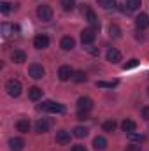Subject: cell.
Wrapping results in <instances>:
<instances>
[{
	"instance_id": "obj_20",
	"label": "cell",
	"mask_w": 149,
	"mask_h": 151,
	"mask_svg": "<svg viewBox=\"0 0 149 151\" xmlns=\"http://www.w3.org/2000/svg\"><path fill=\"white\" fill-rule=\"evenodd\" d=\"M93 148H95V150H105V148H107L105 137H102V135L95 137V139H93Z\"/></svg>"
},
{
	"instance_id": "obj_15",
	"label": "cell",
	"mask_w": 149,
	"mask_h": 151,
	"mask_svg": "<svg viewBox=\"0 0 149 151\" xmlns=\"http://www.w3.org/2000/svg\"><path fill=\"white\" fill-rule=\"evenodd\" d=\"M56 142H58V144H69V142H70V132H67V130H58V132H56Z\"/></svg>"
},
{
	"instance_id": "obj_27",
	"label": "cell",
	"mask_w": 149,
	"mask_h": 151,
	"mask_svg": "<svg viewBox=\"0 0 149 151\" xmlns=\"http://www.w3.org/2000/svg\"><path fill=\"white\" fill-rule=\"evenodd\" d=\"M72 79H74L75 83H86L88 81V76L84 74L82 70H77V72H74V77Z\"/></svg>"
},
{
	"instance_id": "obj_12",
	"label": "cell",
	"mask_w": 149,
	"mask_h": 151,
	"mask_svg": "<svg viewBox=\"0 0 149 151\" xmlns=\"http://www.w3.org/2000/svg\"><path fill=\"white\" fill-rule=\"evenodd\" d=\"M60 47H62L63 51H70V49H74V47H75L74 37H70V35H65V37L60 40Z\"/></svg>"
},
{
	"instance_id": "obj_9",
	"label": "cell",
	"mask_w": 149,
	"mask_h": 151,
	"mask_svg": "<svg viewBox=\"0 0 149 151\" xmlns=\"http://www.w3.org/2000/svg\"><path fill=\"white\" fill-rule=\"evenodd\" d=\"M49 128H51V121L46 119V118H40L37 123H35V132L37 134H46Z\"/></svg>"
},
{
	"instance_id": "obj_28",
	"label": "cell",
	"mask_w": 149,
	"mask_h": 151,
	"mask_svg": "<svg viewBox=\"0 0 149 151\" xmlns=\"http://www.w3.org/2000/svg\"><path fill=\"white\" fill-rule=\"evenodd\" d=\"M62 7H63V11H72L75 7L74 0H62Z\"/></svg>"
},
{
	"instance_id": "obj_24",
	"label": "cell",
	"mask_w": 149,
	"mask_h": 151,
	"mask_svg": "<svg viewBox=\"0 0 149 151\" xmlns=\"http://www.w3.org/2000/svg\"><path fill=\"white\" fill-rule=\"evenodd\" d=\"M140 5H142V0H126L128 11H137V9H140Z\"/></svg>"
},
{
	"instance_id": "obj_31",
	"label": "cell",
	"mask_w": 149,
	"mask_h": 151,
	"mask_svg": "<svg viewBox=\"0 0 149 151\" xmlns=\"http://www.w3.org/2000/svg\"><path fill=\"white\" fill-rule=\"evenodd\" d=\"M137 65H139V60H137V58H132L128 63H125V65H123V69H125V70H128V69H133V67H137Z\"/></svg>"
},
{
	"instance_id": "obj_4",
	"label": "cell",
	"mask_w": 149,
	"mask_h": 151,
	"mask_svg": "<svg viewBox=\"0 0 149 151\" xmlns=\"http://www.w3.org/2000/svg\"><path fill=\"white\" fill-rule=\"evenodd\" d=\"M37 16H39V19H42V21H51L53 19V9L49 5L42 4V5L37 7Z\"/></svg>"
},
{
	"instance_id": "obj_19",
	"label": "cell",
	"mask_w": 149,
	"mask_h": 151,
	"mask_svg": "<svg viewBox=\"0 0 149 151\" xmlns=\"http://www.w3.org/2000/svg\"><path fill=\"white\" fill-rule=\"evenodd\" d=\"M40 97H42V90H40L39 86L28 88V99H30V100H39Z\"/></svg>"
},
{
	"instance_id": "obj_34",
	"label": "cell",
	"mask_w": 149,
	"mask_h": 151,
	"mask_svg": "<svg viewBox=\"0 0 149 151\" xmlns=\"http://www.w3.org/2000/svg\"><path fill=\"white\" fill-rule=\"evenodd\" d=\"M142 118H144L146 121H149V106L142 107Z\"/></svg>"
},
{
	"instance_id": "obj_30",
	"label": "cell",
	"mask_w": 149,
	"mask_h": 151,
	"mask_svg": "<svg viewBox=\"0 0 149 151\" xmlns=\"http://www.w3.org/2000/svg\"><path fill=\"white\" fill-rule=\"evenodd\" d=\"M0 11H2V14H9L11 12V4L9 2H0Z\"/></svg>"
},
{
	"instance_id": "obj_23",
	"label": "cell",
	"mask_w": 149,
	"mask_h": 151,
	"mask_svg": "<svg viewBox=\"0 0 149 151\" xmlns=\"http://www.w3.org/2000/svg\"><path fill=\"white\" fill-rule=\"evenodd\" d=\"M14 34V27L11 25V23H4L2 25V35L4 37H9V35H12Z\"/></svg>"
},
{
	"instance_id": "obj_37",
	"label": "cell",
	"mask_w": 149,
	"mask_h": 151,
	"mask_svg": "<svg viewBox=\"0 0 149 151\" xmlns=\"http://www.w3.org/2000/svg\"><path fill=\"white\" fill-rule=\"evenodd\" d=\"M88 51H90L91 55H98V49H95V47H88Z\"/></svg>"
},
{
	"instance_id": "obj_10",
	"label": "cell",
	"mask_w": 149,
	"mask_h": 151,
	"mask_svg": "<svg viewBox=\"0 0 149 151\" xmlns=\"http://www.w3.org/2000/svg\"><path fill=\"white\" fill-rule=\"evenodd\" d=\"M93 40H95V30H93V28H86V30L81 32V42H82V44L88 46V44H91Z\"/></svg>"
},
{
	"instance_id": "obj_5",
	"label": "cell",
	"mask_w": 149,
	"mask_h": 151,
	"mask_svg": "<svg viewBox=\"0 0 149 151\" xmlns=\"http://www.w3.org/2000/svg\"><path fill=\"white\" fill-rule=\"evenodd\" d=\"M44 74H46V70H44V67L39 65V63H32V65L28 67V76H30L32 79H42Z\"/></svg>"
},
{
	"instance_id": "obj_33",
	"label": "cell",
	"mask_w": 149,
	"mask_h": 151,
	"mask_svg": "<svg viewBox=\"0 0 149 151\" xmlns=\"http://www.w3.org/2000/svg\"><path fill=\"white\" fill-rule=\"evenodd\" d=\"M126 151H142V148H140V144H130Z\"/></svg>"
},
{
	"instance_id": "obj_38",
	"label": "cell",
	"mask_w": 149,
	"mask_h": 151,
	"mask_svg": "<svg viewBox=\"0 0 149 151\" xmlns=\"http://www.w3.org/2000/svg\"><path fill=\"white\" fill-rule=\"evenodd\" d=\"M148 95H149V88H148Z\"/></svg>"
},
{
	"instance_id": "obj_35",
	"label": "cell",
	"mask_w": 149,
	"mask_h": 151,
	"mask_svg": "<svg viewBox=\"0 0 149 151\" xmlns=\"http://www.w3.org/2000/svg\"><path fill=\"white\" fill-rule=\"evenodd\" d=\"M88 114H90V113H82V111H77V119H88Z\"/></svg>"
},
{
	"instance_id": "obj_25",
	"label": "cell",
	"mask_w": 149,
	"mask_h": 151,
	"mask_svg": "<svg viewBox=\"0 0 149 151\" xmlns=\"http://www.w3.org/2000/svg\"><path fill=\"white\" fill-rule=\"evenodd\" d=\"M109 35H111V37H114V39H117L119 35H121V28H119L116 23H112L111 27H109Z\"/></svg>"
},
{
	"instance_id": "obj_6",
	"label": "cell",
	"mask_w": 149,
	"mask_h": 151,
	"mask_svg": "<svg viewBox=\"0 0 149 151\" xmlns=\"http://www.w3.org/2000/svg\"><path fill=\"white\" fill-rule=\"evenodd\" d=\"M93 109V100L90 97H81L77 100V111H82V113H90Z\"/></svg>"
},
{
	"instance_id": "obj_7",
	"label": "cell",
	"mask_w": 149,
	"mask_h": 151,
	"mask_svg": "<svg viewBox=\"0 0 149 151\" xmlns=\"http://www.w3.org/2000/svg\"><path fill=\"white\" fill-rule=\"evenodd\" d=\"M58 77H60L62 81H69V79H72V77H74V70H72V67H70V65H62V67L58 69Z\"/></svg>"
},
{
	"instance_id": "obj_36",
	"label": "cell",
	"mask_w": 149,
	"mask_h": 151,
	"mask_svg": "<svg viewBox=\"0 0 149 151\" xmlns=\"http://www.w3.org/2000/svg\"><path fill=\"white\" fill-rule=\"evenodd\" d=\"M72 151H86V148L82 144H75V146H72Z\"/></svg>"
},
{
	"instance_id": "obj_17",
	"label": "cell",
	"mask_w": 149,
	"mask_h": 151,
	"mask_svg": "<svg viewBox=\"0 0 149 151\" xmlns=\"http://www.w3.org/2000/svg\"><path fill=\"white\" fill-rule=\"evenodd\" d=\"M16 130L18 132H21V134H28V130H30V121L28 119H18L16 121Z\"/></svg>"
},
{
	"instance_id": "obj_13",
	"label": "cell",
	"mask_w": 149,
	"mask_h": 151,
	"mask_svg": "<svg viewBox=\"0 0 149 151\" xmlns=\"http://www.w3.org/2000/svg\"><path fill=\"white\" fill-rule=\"evenodd\" d=\"M135 27L139 28V30H146L149 27V18L148 14H139L137 18H135Z\"/></svg>"
},
{
	"instance_id": "obj_11",
	"label": "cell",
	"mask_w": 149,
	"mask_h": 151,
	"mask_svg": "<svg viewBox=\"0 0 149 151\" xmlns=\"http://www.w3.org/2000/svg\"><path fill=\"white\" fill-rule=\"evenodd\" d=\"M49 46V37L47 35H44V34H40L37 37L34 39V47H37V49H46Z\"/></svg>"
},
{
	"instance_id": "obj_29",
	"label": "cell",
	"mask_w": 149,
	"mask_h": 151,
	"mask_svg": "<svg viewBox=\"0 0 149 151\" xmlns=\"http://www.w3.org/2000/svg\"><path fill=\"white\" fill-rule=\"evenodd\" d=\"M97 2H98V5L104 7V9H111V7H114V0H97Z\"/></svg>"
},
{
	"instance_id": "obj_1",
	"label": "cell",
	"mask_w": 149,
	"mask_h": 151,
	"mask_svg": "<svg viewBox=\"0 0 149 151\" xmlns=\"http://www.w3.org/2000/svg\"><path fill=\"white\" fill-rule=\"evenodd\" d=\"M81 14H82L84 19L93 27V30H100V23H98V19H97V14H95V11H93L88 4H82V5H81Z\"/></svg>"
},
{
	"instance_id": "obj_14",
	"label": "cell",
	"mask_w": 149,
	"mask_h": 151,
	"mask_svg": "<svg viewBox=\"0 0 149 151\" xmlns=\"http://www.w3.org/2000/svg\"><path fill=\"white\" fill-rule=\"evenodd\" d=\"M11 58H12L14 63H23V62H27V53L23 49H14L12 55H11Z\"/></svg>"
},
{
	"instance_id": "obj_26",
	"label": "cell",
	"mask_w": 149,
	"mask_h": 151,
	"mask_svg": "<svg viewBox=\"0 0 149 151\" xmlns=\"http://www.w3.org/2000/svg\"><path fill=\"white\" fill-rule=\"evenodd\" d=\"M74 135L75 137H79V139L86 137V135H88V128H86V127H75L74 128Z\"/></svg>"
},
{
	"instance_id": "obj_21",
	"label": "cell",
	"mask_w": 149,
	"mask_h": 151,
	"mask_svg": "<svg viewBox=\"0 0 149 151\" xmlns=\"http://www.w3.org/2000/svg\"><path fill=\"white\" fill-rule=\"evenodd\" d=\"M117 79H112V81H97V86L98 88H114V86H117Z\"/></svg>"
},
{
	"instance_id": "obj_22",
	"label": "cell",
	"mask_w": 149,
	"mask_h": 151,
	"mask_svg": "<svg viewBox=\"0 0 149 151\" xmlns=\"http://www.w3.org/2000/svg\"><path fill=\"white\" fill-rule=\"evenodd\" d=\"M116 127H117V123H116L114 119H107V121H104V125H102L104 132H114Z\"/></svg>"
},
{
	"instance_id": "obj_32",
	"label": "cell",
	"mask_w": 149,
	"mask_h": 151,
	"mask_svg": "<svg viewBox=\"0 0 149 151\" xmlns=\"http://www.w3.org/2000/svg\"><path fill=\"white\" fill-rule=\"evenodd\" d=\"M128 135H130V139H132V141H137L139 144L144 141V135H139V134H135V132H132V134H128Z\"/></svg>"
},
{
	"instance_id": "obj_2",
	"label": "cell",
	"mask_w": 149,
	"mask_h": 151,
	"mask_svg": "<svg viewBox=\"0 0 149 151\" xmlns=\"http://www.w3.org/2000/svg\"><path fill=\"white\" fill-rule=\"evenodd\" d=\"M39 109L44 111V113H51V114H63L65 113V107L58 102H53V100H44L42 104H39Z\"/></svg>"
},
{
	"instance_id": "obj_3",
	"label": "cell",
	"mask_w": 149,
	"mask_h": 151,
	"mask_svg": "<svg viewBox=\"0 0 149 151\" xmlns=\"http://www.w3.org/2000/svg\"><path fill=\"white\" fill-rule=\"evenodd\" d=\"M5 91L11 95V97H19L21 95V91H23V86H21V83L18 81V79H9L7 83H5Z\"/></svg>"
},
{
	"instance_id": "obj_8",
	"label": "cell",
	"mask_w": 149,
	"mask_h": 151,
	"mask_svg": "<svg viewBox=\"0 0 149 151\" xmlns=\"http://www.w3.org/2000/svg\"><path fill=\"white\" fill-rule=\"evenodd\" d=\"M25 148V141L21 137H11L9 139V150L11 151H23Z\"/></svg>"
},
{
	"instance_id": "obj_18",
	"label": "cell",
	"mask_w": 149,
	"mask_h": 151,
	"mask_svg": "<svg viewBox=\"0 0 149 151\" xmlns=\"http://www.w3.org/2000/svg\"><path fill=\"white\" fill-rule=\"evenodd\" d=\"M121 128H123L126 134H132V132H135L137 125H135V121H133V119H125V121L121 123Z\"/></svg>"
},
{
	"instance_id": "obj_16",
	"label": "cell",
	"mask_w": 149,
	"mask_h": 151,
	"mask_svg": "<svg viewBox=\"0 0 149 151\" xmlns=\"http://www.w3.org/2000/svg\"><path fill=\"white\" fill-rule=\"evenodd\" d=\"M107 62H111V63L121 62V53H119L116 47H111V49L107 51Z\"/></svg>"
}]
</instances>
